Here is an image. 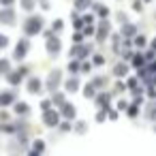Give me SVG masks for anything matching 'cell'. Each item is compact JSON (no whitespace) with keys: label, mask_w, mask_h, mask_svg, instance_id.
<instances>
[{"label":"cell","mask_w":156,"mask_h":156,"mask_svg":"<svg viewBox=\"0 0 156 156\" xmlns=\"http://www.w3.org/2000/svg\"><path fill=\"white\" fill-rule=\"evenodd\" d=\"M39 28H41V20H30L26 24V32L28 34H34V30H39Z\"/></svg>","instance_id":"cell-1"},{"label":"cell","mask_w":156,"mask_h":156,"mask_svg":"<svg viewBox=\"0 0 156 156\" xmlns=\"http://www.w3.org/2000/svg\"><path fill=\"white\" fill-rule=\"evenodd\" d=\"M58 122V113H47V124H56Z\"/></svg>","instance_id":"cell-2"},{"label":"cell","mask_w":156,"mask_h":156,"mask_svg":"<svg viewBox=\"0 0 156 156\" xmlns=\"http://www.w3.org/2000/svg\"><path fill=\"white\" fill-rule=\"evenodd\" d=\"M64 113H66V115H69V118H71V120H73V115H75V109H73V107H69V105H66V107H64Z\"/></svg>","instance_id":"cell-3"},{"label":"cell","mask_w":156,"mask_h":156,"mask_svg":"<svg viewBox=\"0 0 156 156\" xmlns=\"http://www.w3.org/2000/svg\"><path fill=\"white\" fill-rule=\"evenodd\" d=\"M58 47H60V43H58V41L49 43V51H58Z\"/></svg>","instance_id":"cell-4"},{"label":"cell","mask_w":156,"mask_h":156,"mask_svg":"<svg viewBox=\"0 0 156 156\" xmlns=\"http://www.w3.org/2000/svg\"><path fill=\"white\" fill-rule=\"evenodd\" d=\"M118 73H122V75H124V73H126V66H124V64H120V66H118Z\"/></svg>","instance_id":"cell-5"}]
</instances>
